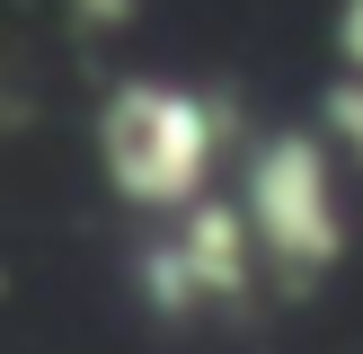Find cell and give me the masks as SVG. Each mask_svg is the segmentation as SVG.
<instances>
[{"label":"cell","mask_w":363,"mask_h":354,"mask_svg":"<svg viewBox=\"0 0 363 354\" xmlns=\"http://www.w3.org/2000/svg\"><path fill=\"white\" fill-rule=\"evenodd\" d=\"M240 222L257 239V257L293 266V275H319V266L346 248V195H337V169L311 133H284L257 151L240 186Z\"/></svg>","instance_id":"6da1fadb"},{"label":"cell","mask_w":363,"mask_h":354,"mask_svg":"<svg viewBox=\"0 0 363 354\" xmlns=\"http://www.w3.org/2000/svg\"><path fill=\"white\" fill-rule=\"evenodd\" d=\"M213 151H222V115L186 88H124L116 124H106V159H116V186L142 195V204L186 212L213 177Z\"/></svg>","instance_id":"7a4b0ae2"},{"label":"cell","mask_w":363,"mask_h":354,"mask_svg":"<svg viewBox=\"0 0 363 354\" xmlns=\"http://www.w3.org/2000/svg\"><path fill=\"white\" fill-rule=\"evenodd\" d=\"M328 124H337V151H346L354 169H363V80H346V88H337V106H328Z\"/></svg>","instance_id":"3957f363"},{"label":"cell","mask_w":363,"mask_h":354,"mask_svg":"<svg viewBox=\"0 0 363 354\" xmlns=\"http://www.w3.org/2000/svg\"><path fill=\"white\" fill-rule=\"evenodd\" d=\"M337 53H346V80H363V0H337Z\"/></svg>","instance_id":"277c9868"}]
</instances>
